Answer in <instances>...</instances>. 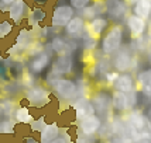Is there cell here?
Instances as JSON below:
<instances>
[{"mask_svg":"<svg viewBox=\"0 0 151 143\" xmlns=\"http://www.w3.org/2000/svg\"><path fill=\"white\" fill-rule=\"evenodd\" d=\"M129 114L124 117L127 125L132 128V130L136 133L137 139H151V118L147 117L141 110L127 111Z\"/></svg>","mask_w":151,"mask_h":143,"instance_id":"cell-1","label":"cell"},{"mask_svg":"<svg viewBox=\"0 0 151 143\" xmlns=\"http://www.w3.org/2000/svg\"><path fill=\"white\" fill-rule=\"evenodd\" d=\"M123 44V28L122 25H112L106 35L103 37V41H102V51L106 55H112V53L117 52L120 49V46Z\"/></svg>","mask_w":151,"mask_h":143,"instance_id":"cell-2","label":"cell"},{"mask_svg":"<svg viewBox=\"0 0 151 143\" xmlns=\"http://www.w3.org/2000/svg\"><path fill=\"white\" fill-rule=\"evenodd\" d=\"M136 59H137V56L132 55L130 49L123 48L116 52L112 65L114 67V70H117L119 73H124V72H129L136 67Z\"/></svg>","mask_w":151,"mask_h":143,"instance_id":"cell-3","label":"cell"},{"mask_svg":"<svg viewBox=\"0 0 151 143\" xmlns=\"http://www.w3.org/2000/svg\"><path fill=\"white\" fill-rule=\"evenodd\" d=\"M126 25H127L129 31L132 34V38H138V37H143L147 33L148 23L143 17L132 13L127 14V17H126Z\"/></svg>","mask_w":151,"mask_h":143,"instance_id":"cell-4","label":"cell"},{"mask_svg":"<svg viewBox=\"0 0 151 143\" xmlns=\"http://www.w3.org/2000/svg\"><path fill=\"white\" fill-rule=\"evenodd\" d=\"M106 3V13L114 21L126 20L127 17V7L129 4L124 0H105Z\"/></svg>","mask_w":151,"mask_h":143,"instance_id":"cell-5","label":"cell"},{"mask_svg":"<svg viewBox=\"0 0 151 143\" xmlns=\"http://www.w3.org/2000/svg\"><path fill=\"white\" fill-rule=\"evenodd\" d=\"M73 7L71 4L58 6L54 10L52 14V25L54 27H65L73 17Z\"/></svg>","mask_w":151,"mask_h":143,"instance_id":"cell-6","label":"cell"},{"mask_svg":"<svg viewBox=\"0 0 151 143\" xmlns=\"http://www.w3.org/2000/svg\"><path fill=\"white\" fill-rule=\"evenodd\" d=\"M54 88L61 97L66 98V100H72L76 96V91H78L76 84L73 83L72 80H68V79L57 80V83L54 84Z\"/></svg>","mask_w":151,"mask_h":143,"instance_id":"cell-7","label":"cell"},{"mask_svg":"<svg viewBox=\"0 0 151 143\" xmlns=\"http://www.w3.org/2000/svg\"><path fill=\"white\" fill-rule=\"evenodd\" d=\"M136 86L140 93H143L145 97L151 98V69H144V70L138 72Z\"/></svg>","mask_w":151,"mask_h":143,"instance_id":"cell-8","label":"cell"},{"mask_svg":"<svg viewBox=\"0 0 151 143\" xmlns=\"http://www.w3.org/2000/svg\"><path fill=\"white\" fill-rule=\"evenodd\" d=\"M113 88L119 91H123V93H129V91H133L137 88L136 86V80L133 79V76L130 73H120L119 77L116 79V81L113 83Z\"/></svg>","mask_w":151,"mask_h":143,"instance_id":"cell-9","label":"cell"},{"mask_svg":"<svg viewBox=\"0 0 151 143\" xmlns=\"http://www.w3.org/2000/svg\"><path fill=\"white\" fill-rule=\"evenodd\" d=\"M75 112H76V117L78 119H83V118L93 115L95 114V107H93L92 101L86 97H81L75 101Z\"/></svg>","mask_w":151,"mask_h":143,"instance_id":"cell-10","label":"cell"},{"mask_svg":"<svg viewBox=\"0 0 151 143\" xmlns=\"http://www.w3.org/2000/svg\"><path fill=\"white\" fill-rule=\"evenodd\" d=\"M81 130H82V133H85V135H95L99 129H100V126H102V121H100V118L98 115H89V117L83 118L82 121H81Z\"/></svg>","mask_w":151,"mask_h":143,"instance_id":"cell-11","label":"cell"},{"mask_svg":"<svg viewBox=\"0 0 151 143\" xmlns=\"http://www.w3.org/2000/svg\"><path fill=\"white\" fill-rule=\"evenodd\" d=\"M107 28H109V20L103 18V17H95L93 20H91L88 25V34L99 38Z\"/></svg>","mask_w":151,"mask_h":143,"instance_id":"cell-12","label":"cell"},{"mask_svg":"<svg viewBox=\"0 0 151 143\" xmlns=\"http://www.w3.org/2000/svg\"><path fill=\"white\" fill-rule=\"evenodd\" d=\"M65 31L68 35L78 38L85 31V21L82 17H72V20L65 25Z\"/></svg>","mask_w":151,"mask_h":143,"instance_id":"cell-13","label":"cell"},{"mask_svg":"<svg viewBox=\"0 0 151 143\" xmlns=\"http://www.w3.org/2000/svg\"><path fill=\"white\" fill-rule=\"evenodd\" d=\"M92 104L95 107V111H98L99 114L107 112L112 108V97H109L106 93H100V94L93 97Z\"/></svg>","mask_w":151,"mask_h":143,"instance_id":"cell-14","label":"cell"},{"mask_svg":"<svg viewBox=\"0 0 151 143\" xmlns=\"http://www.w3.org/2000/svg\"><path fill=\"white\" fill-rule=\"evenodd\" d=\"M72 69V59L71 56H66V55H62L59 56L52 65V72L57 73V74H65V73H69Z\"/></svg>","mask_w":151,"mask_h":143,"instance_id":"cell-15","label":"cell"},{"mask_svg":"<svg viewBox=\"0 0 151 143\" xmlns=\"http://www.w3.org/2000/svg\"><path fill=\"white\" fill-rule=\"evenodd\" d=\"M112 108L113 110L123 112L127 111V93L114 90L112 94Z\"/></svg>","mask_w":151,"mask_h":143,"instance_id":"cell-16","label":"cell"},{"mask_svg":"<svg viewBox=\"0 0 151 143\" xmlns=\"http://www.w3.org/2000/svg\"><path fill=\"white\" fill-rule=\"evenodd\" d=\"M133 13L143 17L144 20L151 18V0H140L133 6Z\"/></svg>","mask_w":151,"mask_h":143,"instance_id":"cell-17","label":"cell"},{"mask_svg":"<svg viewBox=\"0 0 151 143\" xmlns=\"http://www.w3.org/2000/svg\"><path fill=\"white\" fill-rule=\"evenodd\" d=\"M24 0H14L12 7H10V16L14 21H19L21 17H23V13H24Z\"/></svg>","mask_w":151,"mask_h":143,"instance_id":"cell-18","label":"cell"},{"mask_svg":"<svg viewBox=\"0 0 151 143\" xmlns=\"http://www.w3.org/2000/svg\"><path fill=\"white\" fill-rule=\"evenodd\" d=\"M52 48H54V51H57V52L61 53V55H66V56H69L71 51L73 49V48H71V45H69L68 42H65L64 39H61V38L54 39L52 41Z\"/></svg>","mask_w":151,"mask_h":143,"instance_id":"cell-19","label":"cell"},{"mask_svg":"<svg viewBox=\"0 0 151 143\" xmlns=\"http://www.w3.org/2000/svg\"><path fill=\"white\" fill-rule=\"evenodd\" d=\"M58 135V128L55 125H50L47 126L45 129L42 130V135H41V142L42 143H50L52 142L54 139H57Z\"/></svg>","mask_w":151,"mask_h":143,"instance_id":"cell-20","label":"cell"},{"mask_svg":"<svg viewBox=\"0 0 151 143\" xmlns=\"http://www.w3.org/2000/svg\"><path fill=\"white\" fill-rule=\"evenodd\" d=\"M47 96H48L47 91H44L42 88H35L34 91H31V93L28 94L30 100L34 101V103H42V101L47 98Z\"/></svg>","mask_w":151,"mask_h":143,"instance_id":"cell-21","label":"cell"},{"mask_svg":"<svg viewBox=\"0 0 151 143\" xmlns=\"http://www.w3.org/2000/svg\"><path fill=\"white\" fill-rule=\"evenodd\" d=\"M48 62H50L48 55H42V56L37 58L33 62V69H34V72H41L47 65H48Z\"/></svg>","mask_w":151,"mask_h":143,"instance_id":"cell-22","label":"cell"},{"mask_svg":"<svg viewBox=\"0 0 151 143\" xmlns=\"http://www.w3.org/2000/svg\"><path fill=\"white\" fill-rule=\"evenodd\" d=\"M137 103H138V90L136 88L133 91H129L127 93V111L133 110L137 105Z\"/></svg>","mask_w":151,"mask_h":143,"instance_id":"cell-23","label":"cell"},{"mask_svg":"<svg viewBox=\"0 0 151 143\" xmlns=\"http://www.w3.org/2000/svg\"><path fill=\"white\" fill-rule=\"evenodd\" d=\"M96 45H98V38L96 37H93L91 34L83 37V48L86 51H93L96 48Z\"/></svg>","mask_w":151,"mask_h":143,"instance_id":"cell-24","label":"cell"},{"mask_svg":"<svg viewBox=\"0 0 151 143\" xmlns=\"http://www.w3.org/2000/svg\"><path fill=\"white\" fill-rule=\"evenodd\" d=\"M98 16L96 10L93 6H86L82 8V18H88V20H93Z\"/></svg>","mask_w":151,"mask_h":143,"instance_id":"cell-25","label":"cell"},{"mask_svg":"<svg viewBox=\"0 0 151 143\" xmlns=\"http://www.w3.org/2000/svg\"><path fill=\"white\" fill-rule=\"evenodd\" d=\"M69 4H71L73 8L82 10L83 7H86V6H89V4H91V0H69Z\"/></svg>","mask_w":151,"mask_h":143,"instance_id":"cell-26","label":"cell"},{"mask_svg":"<svg viewBox=\"0 0 151 143\" xmlns=\"http://www.w3.org/2000/svg\"><path fill=\"white\" fill-rule=\"evenodd\" d=\"M17 119H19L20 122H28V121L31 119L27 108H20V110L17 111Z\"/></svg>","mask_w":151,"mask_h":143,"instance_id":"cell-27","label":"cell"},{"mask_svg":"<svg viewBox=\"0 0 151 143\" xmlns=\"http://www.w3.org/2000/svg\"><path fill=\"white\" fill-rule=\"evenodd\" d=\"M119 74H120V73H119L117 70L107 72V73H106V74H105V77H106V81H107L109 84H113V83L116 81V79L119 77Z\"/></svg>","mask_w":151,"mask_h":143,"instance_id":"cell-28","label":"cell"},{"mask_svg":"<svg viewBox=\"0 0 151 143\" xmlns=\"http://www.w3.org/2000/svg\"><path fill=\"white\" fill-rule=\"evenodd\" d=\"M10 30H12V25H10L7 21L1 23V24H0V37H4V35H7V34L10 33Z\"/></svg>","mask_w":151,"mask_h":143,"instance_id":"cell-29","label":"cell"},{"mask_svg":"<svg viewBox=\"0 0 151 143\" xmlns=\"http://www.w3.org/2000/svg\"><path fill=\"white\" fill-rule=\"evenodd\" d=\"M78 143H95V137L93 135H82L78 137Z\"/></svg>","mask_w":151,"mask_h":143,"instance_id":"cell-30","label":"cell"},{"mask_svg":"<svg viewBox=\"0 0 151 143\" xmlns=\"http://www.w3.org/2000/svg\"><path fill=\"white\" fill-rule=\"evenodd\" d=\"M44 17H45V16H44V11H42V10L37 8V10L33 11V18L35 20V21H40V20H42Z\"/></svg>","mask_w":151,"mask_h":143,"instance_id":"cell-31","label":"cell"},{"mask_svg":"<svg viewBox=\"0 0 151 143\" xmlns=\"http://www.w3.org/2000/svg\"><path fill=\"white\" fill-rule=\"evenodd\" d=\"M106 143H124V142L122 140V137L120 136H117V135H112V136L106 140Z\"/></svg>","mask_w":151,"mask_h":143,"instance_id":"cell-32","label":"cell"},{"mask_svg":"<svg viewBox=\"0 0 151 143\" xmlns=\"http://www.w3.org/2000/svg\"><path fill=\"white\" fill-rule=\"evenodd\" d=\"M145 37H147V41L151 45V18L148 20V27H147V33H145Z\"/></svg>","mask_w":151,"mask_h":143,"instance_id":"cell-33","label":"cell"},{"mask_svg":"<svg viewBox=\"0 0 151 143\" xmlns=\"http://www.w3.org/2000/svg\"><path fill=\"white\" fill-rule=\"evenodd\" d=\"M126 3H127V4H129V6H134V4H136V3H138V1H140V0H124Z\"/></svg>","mask_w":151,"mask_h":143,"instance_id":"cell-34","label":"cell"},{"mask_svg":"<svg viewBox=\"0 0 151 143\" xmlns=\"http://www.w3.org/2000/svg\"><path fill=\"white\" fill-rule=\"evenodd\" d=\"M50 143H66L62 137H57V139H54L52 142H50Z\"/></svg>","mask_w":151,"mask_h":143,"instance_id":"cell-35","label":"cell"},{"mask_svg":"<svg viewBox=\"0 0 151 143\" xmlns=\"http://www.w3.org/2000/svg\"><path fill=\"white\" fill-rule=\"evenodd\" d=\"M136 143H151V139H140Z\"/></svg>","mask_w":151,"mask_h":143,"instance_id":"cell-36","label":"cell"},{"mask_svg":"<svg viewBox=\"0 0 151 143\" xmlns=\"http://www.w3.org/2000/svg\"><path fill=\"white\" fill-rule=\"evenodd\" d=\"M0 1H1L3 4H12V3H13L14 0H0Z\"/></svg>","mask_w":151,"mask_h":143,"instance_id":"cell-37","label":"cell"}]
</instances>
